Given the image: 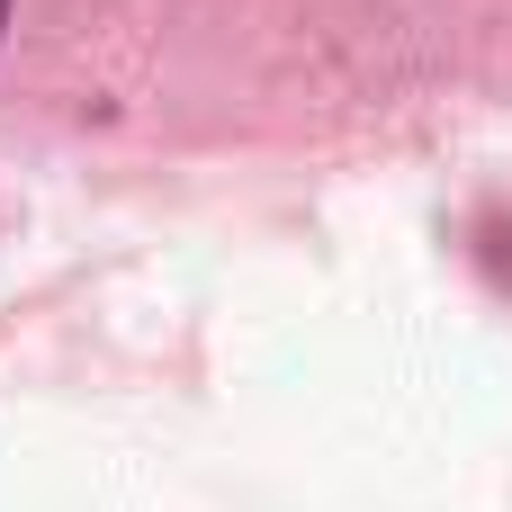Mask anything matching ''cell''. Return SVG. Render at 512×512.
Listing matches in <instances>:
<instances>
[{
    "label": "cell",
    "instance_id": "1",
    "mask_svg": "<svg viewBox=\"0 0 512 512\" xmlns=\"http://www.w3.org/2000/svg\"><path fill=\"white\" fill-rule=\"evenodd\" d=\"M0 9H9V0H0Z\"/></svg>",
    "mask_w": 512,
    "mask_h": 512
}]
</instances>
